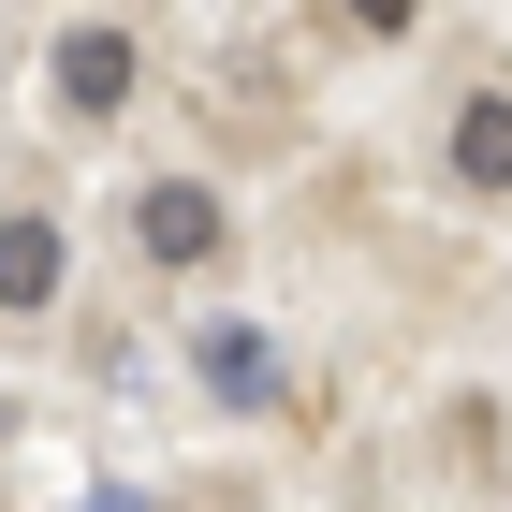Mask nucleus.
Masks as SVG:
<instances>
[{"mask_svg": "<svg viewBox=\"0 0 512 512\" xmlns=\"http://www.w3.org/2000/svg\"><path fill=\"white\" fill-rule=\"evenodd\" d=\"M220 235H235V220H220L205 176H161V191L132 205V249H147V264H220Z\"/></svg>", "mask_w": 512, "mask_h": 512, "instance_id": "nucleus-1", "label": "nucleus"}, {"mask_svg": "<svg viewBox=\"0 0 512 512\" xmlns=\"http://www.w3.org/2000/svg\"><path fill=\"white\" fill-rule=\"evenodd\" d=\"M191 381L220 395V410H278V352H264V322H191Z\"/></svg>", "mask_w": 512, "mask_h": 512, "instance_id": "nucleus-2", "label": "nucleus"}, {"mask_svg": "<svg viewBox=\"0 0 512 512\" xmlns=\"http://www.w3.org/2000/svg\"><path fill=\"white\" fill-rule=\"evenodd\" d=\"M44 74H59V103H74V118H118V103H132V30H59V59H44Z\"/></svg>", "mask_w": 512, "mask_h": 512, "instance_id": "nucleus-3", "label": "nucleus"}, {"mask_svg": "<svg viewBox=\"0 0 512 512\" xmlns=\"http://www.w3.org/2000/svg\"><path fill=\"white\" fill-rule=\"evenodd\" d=\"M59 293V220H0V308H44Z\"/></svg>", "mask_w": 512, "mask_h": 512, "instance_id": "nucleus-4", "label": "nucleus"}, {"mask_svg": "<svg viewBox=\"0 0 512 512\" xmlns=\"http://www.w3.org/2000/svg\"><path fill=\"white\" fill-rule=\"evenodd\" d=\"M454 176L469 191H512V103H454Z\"/></svg>", "mask_w": 512, "mask_h": 512, "instance_id": "nucleus-5", "label": "nucleus"}, {"mask_svg": "<svg viewBox=\"0 0 512 512\" xmlns=\"http://www.w3.org/2000/svg\"><path fill=\"white\" fill-rule=\"evenodd\" d=\"M410 15H425V0H352V30H410Z\"/></svg>", "mask_w": 512, "mask_h": 512, "instance_id": "nucleus-6", "label": "nucleus"}, {"mask_svg": "<svg viewBox=\"0 0 512 512\" xmlns=\"http://www.w3.org/2000/svg\"><path fill=\"white\" fill-rule=\"evenodd\" d=\"M88 512H147V498H132V483H103V498H88Z\"/></svg>", "mask_w": 512, "mask_h": 512, "instance_id": "nucleus-7", "label": "nucleus"}]
</instances>
